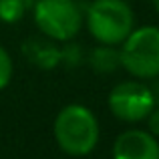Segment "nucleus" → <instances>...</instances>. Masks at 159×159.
<instances>
[{"label":"nucleus","mask_w":159,"mask_h":159,"mask_svg":"<svg viewBox=\"0 0 159 159\" xmlns=\"http://www.w3.org/2000/svg\"><path fill=\"white\" fill-rule=\"evenodd\" d=\"M121 66L139 81L159 77V28L153 24L133 28L119 44Z\"/></svg>","instance_id":"obj_3"},{"label":"nucleus","mask_w":159,"mask_h":159,"mask_svg":"<svg viewBox=\"0 0 159 159\" xmlns=\"http://www.w3.org/2000/svg\"><path fill=\"white\" fill-rule=\"evenodd\" d=\"M85 24L99 44L119 47L135 28V16L125 0H93L87 8Z\"/></svg>","instance_id":"obj_2"},{"label":"nucleus","mask_w":159,"mask_h":159,"mask_svg":"<svg viewBox=\"0 0 159 159\" xmlns=\"http://www.w3.org/2000/svg\"><path fill=\"white\" fill-rule=\"evenodd\" d=\"M26 12V0H0V20L2 22H18Z\"/></svg>","instance_id":"obj_8"},{"label":"nucleus","mask_w":159,"mask_h":159,"mask_svg":"<svg viewBox=\"0 0 159 159\" xmlns=\"http://www.w3.org/2000/svg\"><path fill=\"white\" fill-rule=\"evenodd\" d=\"M111 113L123 123H141L157 105L155 93L139 79L123 81L111 89L107 97Z\"/></svg>","instance_id":"obj_5"},{"label":"nucleus","mask_w":159,"mask_h":159,"mask_svg":"<svg viewBox=\"0 0 159 159\" xmlns=\"http://www.w3.org/2000/svg\"><path fill=\"white\" fill-rule=\"evenodd\" d=\"M153 6H155V10H157V14H159V0H153Z\"/></svg>","instance_id":"obj_11"},{"label":"nucleus","mask_w":159,"mask_h":159,"mask_svg":"<svg viewBox=\"0 0 159 159\" xmlns=\"http://www.w3.org/2000/svg\"><path fill=\"white\" fill-rule=\"evenodd\" d=\"M91 65L95 66L97 70H115L117 66H121V58H119V48L115 47H109V44H103L101 48L93 52L91 57Z\"/></svg>","instance_id":"obj_7"},{"label":"nucleus","mask_w":159,"mask_h":159,"mask_svg":"<svg viewBox=\"0 0 159 159\" xmlns=\"http://www.w3.org/2000/svg\"><path fill=\"white\" fill-rule=\"evenodd\" d=\"M34 24L51 40L66 43L79 34L83 14L75 0H39L34 4Z\"/></svg>","instance_id":"obj_4"},{"label":"nucleus","mask_w":159,"mask_h":159,"mask_svg":"<svg viewBox=\"0 0 159 159\" xmlns=\"http://www.w3.org/2000/svg\"><path fill=\"white\" fill-rule=\"evenodd\" d=\"M147 131L159 137V105H155L153 111L147 115Z\"/></svg>","instance_id":"obj_10"},{"label":"nucleus","mask_w":159,"mask_h":159,"mask_svg":"<svg viewBox=\"0 0 159 159\" xmlns=\"http://www.w3.org/2000/svg\"><path fill=\"white\" fill-rule=\"evenodd\" d=\"M12 75H14V65H12V58L8 51L0 44V91L6 89L12 81Z\"/></svg>","instance_id":"obj_9"},{"label":"nucleus","mask_w":159,"mask_h":159,"mask_svg":"<svg viewBox=\"0 0 159 159\" xmlns=\"http://www.w3.org/2000/svg\"><path fill=\"white\" fill-rule=\"evenodd\" d=\"M52 135L58 149L70 157H85L97 147L101 129L95 113L81 103H70L57 113Z\"/></svg>","instance_id":"obj_1"},{"label":"nucleus","mask_w":159,"mask_h":159,"mask_svg":"<svg viewBox=\"0 0 159 159\" xmlns=\"http://www.w3.org/2000/svg\"><path fill=\"white\" fill-rule=\"evenodd\" d=\"M113 159H159V141L143 129H127L113 141Z\"/></svg>","instance_id":"obj_6"}]
</instances>
